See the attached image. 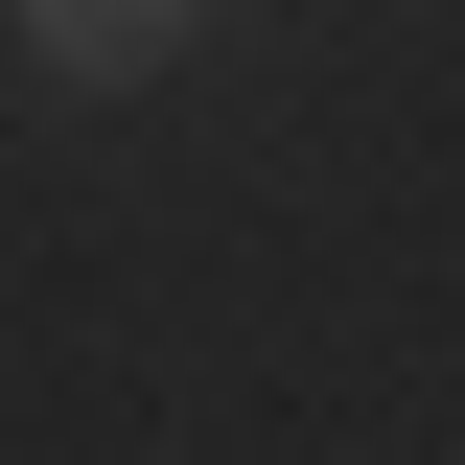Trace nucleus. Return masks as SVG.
<instances>
[{
    "label": "nucleus",
    "instance_id": "obj_1",
    "mask_svg": "<svg viewBox=\"0 0 465 465\" xmlns=\"http://www.w3.org/2000/svg\"><path fill=\"white\" fill-rule=\"evenodd\" d=\"M186 24H210V0H24V47H47L70 94H140V70H163Z\"/></svg>",
    "mask_w": 465,
    "mask_h": 465
}]
</instances>
